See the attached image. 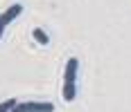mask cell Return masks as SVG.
<instances>
[{
  "instance_id": "obj_1",
  "label": "cell",
  "mask_w": 131,
  "mask_h": 112,
  "mask_svg": "<svg viewBox=\"0 0 131 112\" xmlns=\"http://www.w3.org/2000/svg\"><path fill=\"white\" fill-rule=\"evenodd\" d=\"M12 112H54V105L50 101H43V103L27 101V103H16V108Z\"/></svg>"
},
{
  "instance_id": "obj_2",
  "label": "cell",
  "mask_w": 131,
  "mask_h": 112,
  "mask_svg": "<svg viewBox=\"0 0 131 112\" xmlns=\"http://www.w3.org/2000/svg\"><path fill=\"white\" fill-rule=\"evenodd\" d=\"M20 11H23V5H18V2L12 5V7H7V11H2V16H0V27L5 29L14 18H18V16H20Z\"/></svg>"
},
{
  "instance_id": "obj_3",
  "label": "cell",
  "mask_w": 131,
  "mask_h": 112,
  "mask_svg": "<svg viewBox=\"0 0 131 112\" xmlns=\"http://www.w3.org/2000/svg\"><path fill=\"white\" fill-rule=\"evenodd\" d=\"M77 65L79 61L72 56V58H68V63H66V72H63V83H75V78H77Z\"/></svg>"
},
{
  "instance_id": "obj_4",
  "label": "cell",
  "mask_w": 131,
  "mask_h": 112,
  "mask_svg": "<svg viewBox=\"0 0 131 112\" xmlns=\"http://www.w3.org/2000/svg\"><path fill=\"white\" fill-rule=\"evenodd\" d=\"M63 99L66 101H75V97H77V85L75 83H63Z\"/></svg>"
},
{
  "instance_id": "obj_5",
  "label": "cell",
  "mask_w": 131,
  "mask_h": 112,
  "mask_svg": "<svg viewBox=\"0 0 131 112\" xmlns=\"http://www.w3.org/2000/svg\"><path fill=\"white\" fill-rule=\"evenodd\" d=\"M32 36H34V40H36V43H41V45H48V43H50L48 34H45V31H43L41 27H36V29L32 31Z\"/></svg>"
},
{
  "instance_id": "obj_6",
  "label": "cell",
  "mask_w": 131,
  "mask_h": 112,
  "mask_svg": "<svg viewBox=\"0 0 131 112\" xmlns=\"http://www.w3.org/2000/svg\"><path fill=\"white\" fill-rule=\"evenodd\" d=\"M16 103H18L16 99H7V101H2V103H0V112H12L14 108H16Z\"/></svg>"
}]
</instances>
